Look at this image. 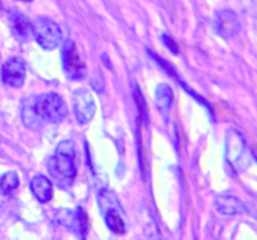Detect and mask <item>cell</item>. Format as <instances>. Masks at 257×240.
I'll list each match as a JSON object with an SVG mask.
<instances>
[{"mask_svg":"<svg viewBox=\"0 0 257 240\" xmlns=\"http://www.w3.org/2000/svg\"><path fill=\"white\" fill-rule=\"evenodd\" d=\"M27 75V65L23 58L12 57L2 68V81L13 88L22 87Z\"/></svg>","mask_w":257,"mask_h":240,"instance_id":"52a82bcc","label":"cell"},{"mask_svg":"<svg viewBox=\"0 0 257 240\" xmlns=\"http://www.w3.org/2000/svg\"><path fill=\"white\" fill-rule=\"evenodd\" d=\"M62 58L63 68H64V72L68 78H70V79H82L84 77L85 72H87V67H85L84 62L80 58L73 40H67L64 43Z\"/></svg>","mask_w":257,"mask_h":240,"instance_id":"277c9868","label":"cell"},{"mask_svg":"<svg viewBox=\"0 0 257 240\" xmlns=\"http://www.w3.org/2000/svg\"><path fill=\"white\" fill-rule=\"evenodd\" d=\"M48 171L60 188H69L77 176L75 147L72 141H62L48 160Z\"/></svg>","mask_w":257,"mask_h":240,"instance_id":"6da1fadb","label":"cell"},{"mask_svg":"<svg viewBox=\"0 0 257 240\" xmlns=\"http://www.w3.org/2000/svg\"><path fill=\"white\" fill-rule=\"evenodd\" d=\"M34 110L40 120L50 123L62 122L68 115V107L64 100L54 92L34 97Z\"/></svg>","mask_w":257,"mask_h":240,"instance_id":"7a4b0ae2","label":"cell"},{"mask_svg":"<svg viewBox=\"0 0 257 240\" xmlns=\"http://www.w3.org/2000/svg\"><path fill=\"white\" fill-rule=\"evenodd\" d=\"M133 97H135L136 105H137L138 111H140L141 117L147 120V105H146L145 97H143V95L141 93V90L137 86H133Z\"/></svg>","mask_w":257,"mask_h":240,"instance_id":"2e32d148","label":"cell"},{"mask_svg":"<svg viewBox=\"0 0 257 240\" xmlns=\"http://www.w3.org/2000/svg\"><path fill=\"white\" fill-rule=\"evenodd\" d=\"M155 100H156V106L160 110V112L162 113L163 116L167 115L171 110V106H172L173 102V93L172 90L170 88V86L165 85H158L157 88H156L155 93Z\"/></svg>","mask_w":257,"mask_h":240,"instance_id":"7c38bea8","label":"cell"},{"mask_svg":"<svg viewBox=\"0 0 257 240\" xmlns=\"http://www.w3.org/2000/svg\"><path fill=\"white\" fill-rule=\"evenodd\" d=\"M105 224L110 229V231H113L114 234H119L120 235L125 231V224L120 214L118 213L117 208L109 209V210L105 211Z\"/></svg>","mask_w":257,"mask_h":240,"instance_id":"5bb4252c","label":"cell"},{"mask_svg":"<svg viewBox=\"0 0 257 240\" xmlns=\"http://www.w3.org/2000/svg\"><path fill=\"white\" fill-rule=\"evenodd\" d=\"M55 221L57 224H60L74 233L82 235V238H85V234L88 231V218L82 208H77L75 210L62 209V210L57 211Z\"/></svg>","mask_w":257,"mask_h":240,"instance_id":"8992f818","label":"cell"},{"mask_svg":"<svg viewBox=\"0 0 257 240\" xmlns=\"http://www.w3.org/2000/svg\"><path fill=\"white\" fill-rule=\"evenodd\" d=\"M20 2H25V3H30V2H33V0H20Z\"/></svg>","mask_w":257,"mask_h":240,"instance_id":"d6986e66","label":"cell"},{"mask_svg":"<svg viewBox=\"0 0 257 240\" xmlns=\"http://www.w3.org/2000/svg\"><path fill=\"white\" fill-rule=\"evenodd\" d=\"M216 209L223 215H236L242 213L243 205L235 196L221 195L216 199Z\"/></svg>","mask_w":257,"mask_h":240,"instance_id":"8fae6325","label":"cell"},{"mask_svg":"<svg viewBox=\"0 0 257 240\" xmlns=\"http://www.w3.org/2000/svg\"><path fill=\"white\" fill-rule=\"evenodd\" d=\"M22 118L23 122L27 127L29 128H38L39 123L42 122L38 115L35 113L34 110V98L30 97L23 105V111H22Z\"/></svg>","mask_w":257,"mask_h":240,"instance_id":"4fadbf2b","label":"cell"},{"mask_svg":"<svg viewBox=\"0 0 257 240\" xmlns=\"http://www.w3.org/2000/svg\"><path fill=\"white\" fill-rule=\"evenodd\" d=\"M72 106L75 117L80 123L90 122L97 111V106H95L92 93L85 88H79L73 92Z\"/></svg>","mask_w":257,"mask_h":240,"instance_id":"5b68a950","label":"cell"},{"mask_svg":"<svg viewBox=\"0 0 257 240\" xmlns=\"http://www.w3.org/2000/svg\"><path fill=\"white\" fill-rule=\"evenodd\" d=\"M216 25L217 30L222 37H235L240 32V19L232 10H220L216 15Z\"/></svg>","mask_w":257,"mask_h":240,"instance_id":"ba28073f","label":"cell"},{"mask_svg":"<svg viewBox=\"0 0 257 240\" xmlns=\"http://www.w3.org/2000/svg\"><path fill=\"white\" fill-rule=\"evenodd\" d=\"M162 40H163V44H165L166 47H167L168 49H170L171 52L173 53V54H177V53H178V47H177V44H176L175 40H173L172 38L170 37V35L163 34L162 35Z\"/></svg>","mask_w":257,"mask_h":240,"instance_id":"e0dca14e","label":"cell"},{"mask_svg":"<svg viewBox=\"0 0 257 240\" xmlns=\"http://www.w3.org/2000/svg\"><path fill=\"white\" fill-rule=\"evenodd\" d=\"M0 9H2V2H0Z\"/></svg>","mask_w":257,"mask_h":240,"instance_id":"ffe728a7","label":"cell"},{"mask_svg":"<svg viewBox=\"0 0 257 240\" xmlns=\"http://www.w3.org/2000/svg\"><path fill=\"white\" fill-rule=\"evenodd\" d=\"M30 190L39 203L45 204L50 201L53 196V185L48 178L37 175L30 181Z\"/></svg>","mask_w":257,"mask_h":240,"instance_id":"30bf717a","label":"cell"},{"mask_svg":"<svg viewBox=\"0 0 257 240\" xmlns=\"http://www.w3.org/2000/svg\"><path fill=\"white\" fill-rule=\"evenodd\" d=\"M32 30L35 40L43 49H55L63 40L59 25L47 17H38L32 22Z\"/></svg>","mask_w":257,"mask_h":240,"instance_id":"3957f363","label":"cell"},{"mask_svg":"<svg viewBox=\"0 0 257 240\" xmlns=\"http://www.w3.org/2000/svg\"><path fill=\"white\" fill-rule=\"evenodd\" d=\"M19 186V176L15 171H8L0 176V193L3 195H10Z\"/></svg>","mask_w":257,"mask_h":240,"instance_id":"9a60e30c","label":"cell"},{"mask_svg":"<svg viewBox=\"0 0 257 240\" xmlns=\"http://www.w3.org/2000/svg\"><path fill=\"white\" fill-rule=\"evenodd\" d=\"M10 27L12 32L18 39L27 40L33 34L32 30V22L25 14H23L20 10H12L9 13Z\"/></svg>","mask_w":257,"mask_h":240,"instance_id":"9c48e42d","label":"cell"},{"mask_svg":"<svg viewBox=\"0 0 257 240\" xmlns=\"http://www.w3.org/2000/svg\"><path fill=\"white\" fill-rule=\"evenodd\" d=\"M252 153H253V156H255V158H256V161H257V148H253Z\"/></svg>","mask_w":257,"mask_h":240,"instance_id":"ac0fdd59","label":"cell"}]
</instances>
